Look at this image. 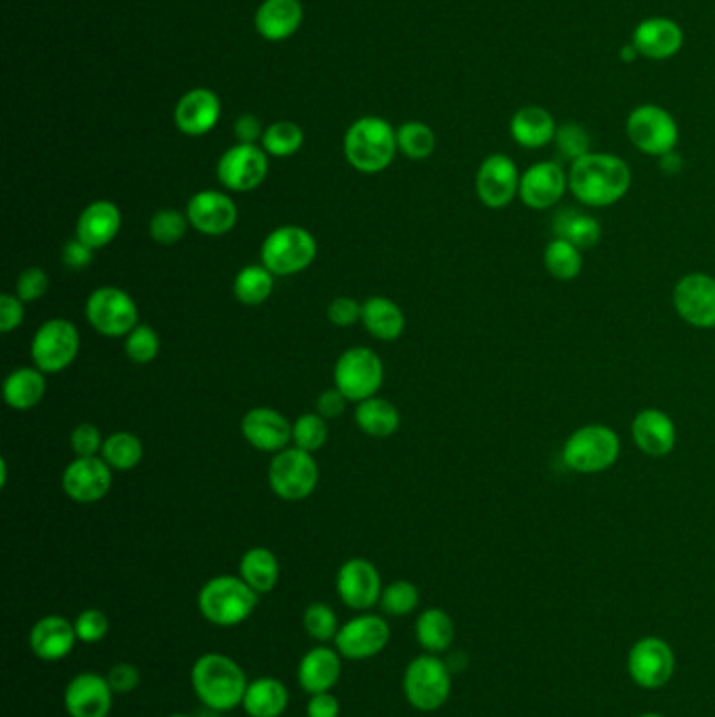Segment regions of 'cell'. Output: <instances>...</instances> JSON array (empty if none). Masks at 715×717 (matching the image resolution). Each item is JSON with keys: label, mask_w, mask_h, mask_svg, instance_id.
<instances>
[{"label": "cell", "mask_w": 715, "mask_h": 717, "mask_svg": "<svg viewBox=\"0 0 715 717\" xmlns=\"http://www.w3.org/2000/svg\"><path fill=\"white\" fill-rule=\"evenodd\" d=\"M326 441H328V427H326V418H321L319 413H305L292 424L294 448L314 453L317 449L323 448Z\"/></svg>", "instance_id": "cell-46"}, {"label": "cell", "mask_w": 715, "mask_h": 717, "mask_svg": "<svg viewBox=\"0 0 715 717\" xmlns=\"http://www.w3.org/2000/svg\"><path fill=\"white\" fill-rule=\"evenodd\" d=\"M382 610L391 617H403V615H409L414 613L418 605H420V592L418 587L411 582H405V580H399V582L388 583L384 589H382L381 596Z\"/></svg>", "instance_id": "cell-45"}, {"label": "cell", "mask_w": 715, "mask_h": 717, "mask_svg": "<svg viewBox=\"0 0 715 717\" xmlns=\"http://www.w3.org/2000/svg\"><path fill=\"white\" fill-rule=\"evenodd\" d=\"M626 133L638 152L652 157H663L675 152L680 141L675 118L668 110L652 103L640 106L627 115Z\"/></svg>", "instance_id": "cell-10"}, {"label": "cell", "mask_w": 715, "mask_h": 717, "mask_svg": "<svg viewBox=\"0 0 715 717\" xmlns=\"http://www.w3.org/2000/svg\"><path fill=\"white\" fill-rule=\"evenodd\" d=\"M391 640V628L378 615H359L340 626L336 633V650L342 659L365 661L386 649Z\"/></svg>", "instance_id": "cell-16"}, {"label": "cell", "mask_w": 715, "mask_h": 717, "mask_svg": "<svg viewBox=\"0 0 715 717\" xmlns=\"http://www.w3.org/2000/svg\"><path fill=\"white\" fill-rule=\"evenodd\" d=\"M191 686L210 712L227 714L244 703L248 677L240 663L221 652H208L191 668Z\"/></svg>", "instance_id": "cell-2"}, {"label": "cell", "mask_w": 715, "mask_h": 717, "mask_svg": "<svg viewBox=\"0 0 715 717\" xmlns=\"http://www.w3.org/2000/svg\"><path fill=\"white\" fill-rule=\"evenodd\" d=\"M168 717H189V716H183V714H173V716H168Z\"/></svg>", "instance_id": "cell-64"}, {"label": "cell", "mask_w": 715, "mask_h": 717, "mask_svg": "<svg viewBox=\"0 0 715 717\" xmlns=\"http://www.w3.org/2000/svg\"><path fill=\"white\" fill-rule=\"evenodd\" d=\"M673 309L689 326L715 328V279L705 273H689L673 288Z\"/></svg>", "instance_id": "cell-15"}, {"label": "cell", "mask_w": 715, "mask_h": 717, "mask_svg": "<svg viewBox=\"0 0 715 717\" xmlns=\"http://www.w3.org/2000/svg\"><path fill=\"white\" fill-rule=\"evenodd\" d=\"M240 577L261 596L279 582V561L268 548H250L240 561Z\"/></svg>", "instance_id": "cell-37"}, {"label": "cell", "mask_w": 715, "mask_h": 717, "mask_svg": "<svg viewBox=\"0 0 715 717\" xmlns=\"http://www.w3.org/2000/svg\"><path fill=\"white\" fill-rule=\"evenodd\" d=\"M185 214L204 235H224L238 224V206L227 194L215 189L198 191L187 203Z\"/></svg>", "instance_id": "cell-22"}, {"label": "cell", "mask_w": 715, "mask_h": 717, "mask_svg": "<svg viewBox=\"0 0 715 717\" xmlns=\"http://www.w3.org/2000/svg\"><path fill=\"white\" fill-rule=\"evenodd\" d=\"M361 309H363V305H359L355 298L340 296L328 307V319L338 328H349V326L361 321Z\"/></svg>", "instance_id": "cell-53"}, {"label": "cell", "mask_w": 715, "mask_h": 717, "mask_svg": "<svg viewBox=\"0 0 715 717\" xmlns=\"http://www.w3.org/2000/svg\"><path fill=\"white\" fill-rule=\"evenodd\" d=\"M554 143H557L560 156L571 159V164L580 157L587 156L590 147H592L590 133L583 129L582 124H575V122L562 124L557 131Z\"/></svg>", "instance_id": "cell-48"}, {"label": "cell", "mask_w": 715, "mask_h": 717, "mask_svg": "<svg viewBox=\"0 0 715 717\" xmlns=\"http://www.w3.org/2000/svg\"><path fill=\"white\" fill-rule=\"evenodd\" d=\"M290 693L277 677H256L248 682L244 712L250 717H279L288 709Z\"/></svg>", "instance_id": "cell-32"}, {"label": "cell", "mask_w": 715, "mask_h": 717, "mask_svg": "<svg viewBox=\"0 0 715 717\" xmlns=\"http://www.w3.org/2000/svg\"><path fill=\"white\" fill-rule=\"evenodd\" d=\"M543 265L559 282H573L583 269L582 250L566 240L554 238L543 250Z\"/></svg>", "instance_id": "cell-39"}, {"label": "cell", "mask_w": 715, "mask_h": 717, "mask_svg": "<svg viewBox=\"0 0 715 717\" xmlns=\"http://www.w3.org/2000/svg\"><path fill=\"white\" fill-rule=\"evenodd\" d=\"M631 45L640 57L666 62L682 51L684 30L670 18H649L634 27Z\"/></svg>", "instance_id": "cell-23"}, {"label": "cell", "mask_w": 715, "mask_h": 717, "mask_svg": "<svg viewBox=\"0 0 715 717\" xmlns=\"http://www.w3.org/2000/svg\"><path fill=\"white\" fill-rule=\"evenodd\" d=\"M361 323L372 337L384 342L397 340L405 332V315L402 307L384 296H374L363 302Z\"/></svg>", "instance_id": "cell-33"}, {"label": "cell", "mask_w": 715, "mask_h": 717, "mask_svg": "<svg viewBox=\"0 0 715 717\" xmlns=\"http://www.w3.org/2000/svg\"><path fill=\"white\" fill-rule=\"evenodd\" d=\"M336 589L344 605L353 610H370L381 603L382 580L378 569L365 559L344 562L336 575Z\"/></svg>", "instance_id": "cell-17"}, {"label": "cell", "mask_w": 715, "mask_h": 717, "mask_svg": "<svg viewBox=\"0 0 715 717\" xmlns=\"http://www.w3.org/2000/svg\"><path fill=\"white\" fill-rule=\"evenodd\" d=\"M355 422L358 427L376 439H384L395 434L402 427V413L395 405L381 397H370L358 404L355 409Z\"/></svg>", "instance_id": "cell-36"}, {"label": "cell", "mask_w": 715, "mask_h": 717, "mask_svg": "<svg viewBox=\"0 0 715 717\" xmlns=\"http://www.w3.org/2000/svg\"><path fill=\"white\" fill-rule=\"evenodd\" d=\"M80 334L78 328L67 319H48L32 338L30 355L34 367L45 374L64 372L78 357Z\"/></svg>", "instance_id": "cell-12"}, {"label": "cell", "mask_w": 715, "mask_h": 717, "mask_svg": "<svg viewBox=\"0 0 715 717\" xmlns=\"http://www.w3.org/2000/svg\"><path fill=\"white\" fill-rule=\"evenodd\" d=\"M342 672V657L336 649L315 647L298 663V684L305 693H332Z\"/></svg>", "instance_id": "cell-28"}, {"label": "cell", "mask_w": 715, "mask_h": 717, "mask_svg": "<svg viewBox=\"0 0 715 717\" xmlns=\"http://www.w3.org/2000/svg\"><path fill=\"white\" fill-rule=\"evenodd\" d=\"M319 483V466L314 453L298 448H286L268 464V485L273 494L286 501H300L314 494Z\"/></svg>", "instance_id": "cell-8"}, {"label": "cell", "mask_w": 715, "mask_h": 717, "mask_svg": "<svg viewBox=\"0 0 715 717\" xmlns=\"http://www.w3.org/2000/svg\"><path fill=\"white\" fill-rule=\"evenodd\" d=\"M640 55H638V51L634 48V45H626L624 48H622V59L624 62H634V59H638Z\"/></svg>", "instance_id": "cell-62"}, {"label": "cell", "mask_w": 715, "mask_h": 717, "mask_svg": "<svg viewBox=\"0 0 715 717\" xmlns=\"http://www.w3.org/2000/svg\"><path fill=\"white\" fill-rule=\"evenodd\" d=\"M124 351L127 357L131 358L133 363H152L160 353V337L156 330H152L150 326H136L133 332L127 337L124 342Z\"/></svg>", "instance_id": "cell-49"}, {"label": "cell", "mask_w": 715, "mask_h": 717, "mask_svg": "<svg viewBox=\"0 0 715 717\" xmlns=\"http://www.w3.org/2000/svg\"><path fill=\"white\" fill-rule=\"evenodd\" d=\"M569 187V175L559 162H537L520 175L518 196L534 210L554 208Z\"/></svg>", "instance_id": "cell-21"}, {"label": "cell", "mask_w": 715, "mask_h": 717, "mask_svg": "<svg viewBox=\"0 0 715 717\" xmlns=\"http://www.w3.org/2000/svg\"><path fill=\"white\" fill-rule=\"evenodd\" d=\"M302 626L319 644L334 640L336 633L340 629L334 608L326 603H314V605L307 606L305 615H302Z\"/></svg>", "instance_id": "cell-47"}, {"label": "cell", "mask_w": 715, "mask_h": 717, "mask_svg": "<svg viewBox=\"0 0 715 717\" xmlns=\"http://www.w3.org/2000/svg\"><path fill=\"white\" fill-rule=\"evenodd\" d=\"M233 133L238 136V141L244 143V145H256V141H261L265 135L261 120L256 115H252V113H244V115H240L235 120Z\"/></svg>", "instance_id": "cell-57"}, {"label": "cell", "mask_w": 715, "mask_h": 717, "mask_svg": "<svg viewBox=\"0 0 715 717\" xmlns=\"http://www.w3.org/2000/svg\"><path fill=\"white\" fill-rule=\"evenodd\" d=\"M302 143H305L302 129L290 120L273 122L268 129H265V135L261 139V147L273 157L294 156L302 147Z\"/></svg>", "instance_id": "cell-42"}, {"label": "cell", "mask_w": 715, "mask_h": 717, "mask_svg": "<svg viewBox=\"0 0 715 717\" xmlns=\"http://www.w3.org/2000/svg\"><path fill=\"white\" fill-rule=\"evenodd\" d=\"M631 437L636 448L650 457H666L675 448V424L661 409H642L631 424Z\"/></svg>", "instance_id": "cell-27"}, {"label": "cell", "mask_w": 715, "mask_h": 717, "mask_svg": "<svg viewBox=\"0 0 715 717\" xmlns=\"http://www.w3.org/2000/svg\"><path fill=\"white\" fill-rule=\"evenodd\" d=\"M557 122L554 115L539 108V106H525L513 115L510 120V135L516 145L525 150H541L557 136Z\"/></svg>", "instance_id": "cell-31"}, {"label": "cell", "mask_w": 715, "mask_h": 717, "mask_svg": "<svg viewBox=\"0 0 715 717\" xmlns=\"http://www.w3.org/2000/svg\"><path fill=\"white\" fill-rule=\"evenodd\" d=\"M446 663L451 673L462 672L466 668V657L462 652H453L449 659H446Z\"/></svg>", "instance_id": "cell-61"}, {"label": "cell", "mask_w": 715, "mask_h": 717, "mask_svg": "<svg viewBox=\"0 0 715 717\" xmlns=\"http://www.w3.org/2000/svg\"><path fill=\"white\" fill-rule=\"evenodd\" d=\"M397 152V131L378 115L359 118L344 135L346 162L363 175L388 168Z\"/></svg>", "instance_id": "cell-3"}, {"label": "cell", "mask_w": 715, "mask_h": 717, "mask_svg": "<svg viewBox=\"0 0 715 717\" xmlns=\"http://www.w3.org/2000/svg\"><path fill=\"white\" fill-rule=\"evenodd\" d=\"M23 300L18 298V294H2L0 296V332L9 334L18 330L23 323Z\"/></svg>", "instance_id": "cell-54"}, {"label": "cell", "mask_w": 715, "mask_h": 717, "mask_svg": "<svg viewBox=\"0 0 715 717\" xmlns=\"http://www.w3.org/2000/svg\"><path fill=\"white\" fill-rule=\"evenodd\" d=\"M554 235L560 240L571 242L573 246L580 250H590L596 246L603 238V227L601 223L578 208H564L559 210L554 217Z\"/></svg>", "instance_id": "cell-35"}, {"label": "cell", "mask_w": 715, "mask_h": 717, "mask_svg": "<svg viewBox=\"0 0 715 717\" xmlns=\"http://www.w3.org/2000/svg\"><path fill=\"white\" fill-rule=\"evenodd\" d=\"M273 277L275 275L263 263L261 265H248L235 275L233 294L242 305H248V307L263 305L271 296V291H273Z\"/></svg>", "instance_id": "cell-40"}, {"label": "cell", "mask_w": 715, "mask_h": 717, "mask_svg": "<svg viewBox=\"0 0 715 717\" xmlns=\"http://www.w3.org/2000/svg\"><path fill=\"white\" fill-rule=\"evenodd\" d=\"M85 311L92 330L101 337H129L139 326V309L133 296L116 286L90 291Z\"/></svg>", "instance_id": "cell-11"}, {"label": "cell", "mask_w": 715, "mask_h": 717, "mask_svg": "<svg viewBox=\"0 0 715 717\" xmlns=\"http://www.w3.org/2000/svg\"><path fill=\"white\" fill-rule=\"evenodd\" d=\"M315 256L317 242L314 233L296 224L273 229L261 246V263L273 275H296L311 267Z\"/></svg>", "instance_id": "cell-7"}, {"label": "cell", "mask_w": 715, "mask_h": 717, "mask_svg": "<svg viewBox=\"0 0 715 717\" xmlns=\"http://www.w3.org/2000/svg\"><path fill=\"white\" fill-rule=\"evenodd\" d=\"M640 717H663V716H659V714H645V716H640Z\"/></svg>", "instance_id": "cell-63"}, {"label": "cell", "mask_w": 715, "mask_h": 717, "mask_svg": "<svg viewBox=\"0 0 715 717\" xmlns=\"http://www.w3.org/2000/svg\"><path fill=\"white\" fill-rule=\"evenodd\" d=\"M403 693L418 712L441 709L451 695V670L446 659L430 652L416 657L403 673Z\"/></svg>", "instance_id": "cell-6"}, {"label": "cell", "mask_w": 715, "mask_h": 717, "mask_svg": "<svg viewBox=\"0 0 715 717\" xmlns=\"http://www.w3.org/2000/svg\"><path fill=\"white\" fill-rule=\"evenodd\" d=\"M675 670V657L670 644L657 636L638 640L627 657V672L631 680L647 691L663 688Z\"/></svg>", "instance_id": "cell-13"}, {"label": "cell", "mask_w": 715, "mask_h": 717, "mask_svg": "<svg viewBox=\"0 0 715 717\" xmlns=\"http://www.w3.org/2000/svg\"><path fill=\"white\" fill-rule=\"evenodd\" d=\"M397 147L409 159H426L437 147V136L425 122H405L397 129Z\"/></svg>", "instance_id": "cell-43"}, {"label": "cell", "mask_w": 715, "mask_h": 717, "mask_svg": "<svg viewBox=\"0 0 715 717\" xmlns=\"http://www.w3.org/2000/svg\"><path fill=\"white\" fill-rule=\"evenodd\" d=\"M101 457L112 471H133L143 460V443L133 432H113L103 443Z\"/></svg>", "instance_id": "cell-41"}, {"label": "cell", "mask_w": 715, "mask_h": 717, "mask_svg": "<svg viewBox=\"0 0 715 717\" xmlns=\"http://www.w3.org/2000/svg\"><path fill=\"white\" fill-rule=\"evenodd\" d=\"M113 693L106 675L78 673L66 686V712L69 717H108L112 712Z\"/></svg>", "instance_id": "cell-20"}, {"label": "cell", "mask_w": 715, "mask_h": 717, "mask_svg": "<svg viewBox=\"0 0 715 717\" xmlns=\"http://www.w3.org/2000/svg\"><path fill=\"white\" fill-rule=\"evenodd\" d=\"M659 159H661L659 162L661 164V170L668 173V175H678L682 170V164H684L682 156H678L675 152H670V154H666V156L659 157Z\"/></svg>", "instance_id": "cell-60"}, {"label": "cell", "mask_w": 715, "mask_h": 717, "mask_svg": "<svg viewBox=\"0 0 715 717\" xmlns=\"http://www.w3.org/2000/svg\"><path fill=\"white\" fill-rule=\"evenodd\" d=\"M631 170L626 159L603 152H590L571 164L569 189L590 208H606L626 198Z\"/></svg>", "instance_id": "cell-1"}, {"label": "cell", "mask_w": 715, "mask_h": 717, "mask_svg": "<svg viewBox=\"0 0 715 717\" xmlns=\"http://www.w3.org/2000/svg\"><path fill=\"white\" fill-rule=\"evenodd\" d=\"M258 605V594L242 577L219 575L201 585L198 608L201 617L219 628L244 624Z\"/></svg>", "instance_id": "cell-4"}, {"label": "cell", "mask_w": 715, "mask_h": 717, "mask_svg": "<svg viewBox=\"0 0 715 717\" xmlns=\"http://www.w3.org/2000/svg\"><path fill=\"white\" fill-rule=\"evenodd\" d=\"M520 175L515 159L506 154L485 157L476 173V196L487 208L499 210L518 196Z\"/></svg>", "instance_id": "cell-18"}, {"label": "cell", "mask_w": 715, "mask_h": 717, "mask_svg": "<svg viewBox=\"0 0 715 717\" xmlns=\"http://www.w3.org/2000/svg\"><path fill=\"white\" fill-rule=\"evenodd\" d=\"M92 254H95V250H92L90 246H87L85 242H80L78 238L69 240V242H66L64 247H62V258H64V265L74 271L85 269V267H89L90 263H92Z\"/></svg>", "instance_id": "cell-56"}, {"label": "cell", "mask_w": 715, "mask_h": 717, "mask_svg": "<svg viewBox=\"0 0 715 717\" xmlns=\"http://www.w3.org/2000/svg\"><path fill=\"white\" fill-rule=\"evenodd\" d=\"M622 453L619 437L613 428L587 424L575 430L562 448V462L569 471L596 474L608 471Z\"/></svg>", "instance_id": "cell-5"}, {"label": "cell", "mask_w": 715, "mask_h": 717, "mask_svg": "<svg viewBox=\"0 0 715 717\" xmlns=\"http://www.w3.org/2000/svg\"><path fill=\"white\" fill-rule=\"evenodd\" d=\"M62 487L69 499L78 504H95L110 494L112 468L99 455L76 457L64 471Z\"/></svg>", "instance_id": "cell-19"}, {"label": "cell", "mask_w": 715, "mask_h": 717, "mask_svg": "<svg viewBox=\"0 0 715 717\" xmlns=\"http://www.w3.org/2000/svg\"><path fill=\"white\" fill-rule=\"evenodd\" d=\"M189 219L175 208H162L150 221V235L160 246H175L187 233Z\"/></svg>", "instance_id": "cell-44"}, {"label": "cell", "mask_w": 715, "mask_h": 717, "mask_svg": "<svg viewBox=\"0 0 715 717\" xmlns=\"http://www.w3.org/2000/svg\"><path fill=\"white\" fill-rule=\"evenodd\" d=\"M74 628H76L78 642L97 644V642H101L108 636V631H110V619H108L106 613H101L97 608H87V610H82L76 617Z\"/></svg>", "instance_id": "cell-50"}, {"label": "cell", "mask_w": 715, "mask_h": 717, "mask_svg": "<svg viewBox=\"0 0 715 717\" xmlns=\"http://www.w3.org/2000/svg\"><path fill=\"white\" fill-rule=\"evenodd\" d=\"M46 374L38 367H20L7 376L2 384L4 404L18 411H28L43 401L46 393Z\"/></svg>", "instance_id": "cell-34"}, {"label": "cell", "mask_w": 715, "mask_h": 717, "mask_svg": "<svg viewBox=\"0 0 715 717\" xmlns=\"http://www.w3.org/2000/svg\"><path fill=\"white\" fill-rule=\"evenodd\" d=\"M221 118V99L215 90L194 89L185 92L175 108V124L183 135L210 133Z\"/></svg>", "instance_id": "cell-25"}, {"label": "cell", "mask_w": 715, "mask_h": 717, "mask_svg": "<svg viewBox=\"0 0 715 717\" xmlns=\"http://www.w3.org/2000/svg\"><path fill=\"white\" fill-rule=\"evenodd\" d=\"M217 175L224 189L246 194L256 189L268 175V154L258 145L238 143L224 152Z\"/></svg>", "instance_id": "cell-14"}, {"label": "cell", "mask_w": 715, "mask_h": 717, "mask_svg": "<svg viewBox=\"0 0 715 717\" xmlns=\"http://www.w3.org/2000/svg\"><path fill=\"white\" fill-rule=\"evenodd\" d=\"M78 642L76 628L62 615H46L30 629V649L41 661H62Z\"/></svg>", "instance_id": "cell-26"}, {"label": "cell", "mask_w": 715, "mask_h": 717, "mask_svg": "<svg viewBox=\"0 0 715 717\" xmlns=\"http://www.w3.org/2000/svg\"><path fill=\"white\" fill-rule=\"evenodd\" d=\"M242 434L252 448L279 453L292 441V424L284 413L271 407H254L242 420Z\"/></svg>", "instance_id": "cell-24"}, {"label": "cell", "mask_w": 715, "mask_h": 717, "mask_svg": "<svg viewBox=\"0 0 715 717\" xmlns=\"http://www.w3.org/2000/svg\"><path fill=\"white\" fill-rule=\"evenodd\" d=\"M349 399L344 397V393H340L338 388H330L326 393H321V397L317 399V413L321 418H340L346 409Z\"/></svg>", "instance_id": "cell-58"}, {"label": "cell", "mask_w": 715, "mask_h": 717, "mask_svg": "<svg viewBox=\"0 0 715 717\" xmlns=\"http://www.w3.org/2000/svg\"><path fill=\"white\" fill-rule=\"evenodd\" d=\"M384 382V365L376 351L353 346L344 351L334 365V384L349 401L361 404L376 397Z\"/></svg>", "instance_id": "cell-9"}, {"label": "cell", "mask_w": 715, "mask_h": 717, "mask_svg": "<svg viewBox=\"0 0 715 717\" xmlns=\"http://www.w3.org/2000/svg\"><path fill=\"white\" fill-rule=\"evenodd\" d=\"M453 636H455L453 619L443 608H426L425 613H420L416 621V640L426 652L430 654L446 652L453 642Z\"/></svg>", "instance_id": "cell-38"}, {"label": "cell", "mask_w": 715, "mask_h": 717, "mask_svg": "<svg viewBox=\"0 0 715 717\" xmlns=\"http://www.w3.org/2000/svg\"><path fill=\"white\" fill-rule=\"evenodd\" d=\"M302 18L305 9L300 0H265L254 15V23L265 41L279 43L298 32Z\"/></svg>", "instance_id": "cell-30"}, {"label": "cell", "mask_w": 715, "mask_h": 717, "mask_svg": "<svg viewBox=\"0 0 715 717\" xmlns=\"http://www.w3.org/2000/svg\"><path fill=\"white\" fill-rule=\"evenodd\" d=\"M122 227V212L110 200H97L89 203L76 223V238L92 250L112 244Z\"/></svg>", "instance_id": "cell-29"}, {"label": "cell", "mask_w": 715, "mask_h": 717, "mask_svg": "<svg viewBox=\"0 0 715 717\" xmlns=\"http://www.w3.org/2000/svg\"><path fill=\"white\" fill-rule=\"evenodd\" d=\"M307 717H340V703L332 693L311 695L307 703Z\"/></svg>", "instance_id": "cell-59"}, {"label": "cell", "mask_w": 715, "mask_h": 717, "mask_svg": "<svg viewBox=\"0 0 715 717\" xmlns=\"http://www.w3.org/2000/svg\"><path fill=\"white\" fill-rule=\"evenodd\" d=\"M72 449L78 457H95L97 453H101L106 439L101 437L99 428L95 424H78L72 430Z\"/></svg>", "instance_id": "cell-51"}, {"label": "cell", "mask_w": 715, "mask_h": 717, "mask_svg": "<svg viewBox=\"0 0 715 717\" xmlns=\"http://www.w3.org/2000/svg\"><path fill=\"white\" fill-rule=\"evenodd\" d=\"M48 290V275L41 267H30L23 271L15 286V294L23 302L41 300Z\"/></svg>", "instance_id": "cell-52"}, {"label": "cell", "mask_w": 715, "mask_h": 717, "mask_svg": "<svg viewBox=\"0 0 715 717\" xmlns=\"http://www.w3.org/2000/svg\"><path fill=\"white\" fill-rule=\"evenodd\" d=\"M110 686H112L116 695H129L136 691L139 682H141V673L134 668L133 663H118L113 665L110 673L106 675Z\"/></svg>", "instance_id": "cell-55"}]
</instances>
